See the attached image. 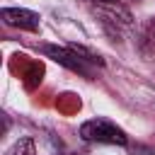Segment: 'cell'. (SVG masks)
Listing matches in <instances>:
<instances>
[{"instance_id":"cell-1","label":"cell","mask_w":155,"mask_h":155,"mask_svg":"<svg viewBox=\"0 0 155 155\" xmlns=\"http://www.w3.org/2000/svg\"><path fill=\"white\" fill-rule=\"evenodd\" d=\"M80 136L87 143H109V145H126L128 143L126 133L116 124H111L107 119H90V121H85L80 126Z\"/></svg>"},{"instance_id":"cell-2","label":"cell","mask_w":155,"mask_h":155,"mask_svg":"<svg viewBox=\"0 0 155 155\" xmlns=\"http://www.w3.org/2000/svg\"><path fill=\"white\" fill-rule=\"evenodd\" d=\"M41 51L48 56V58H53L58 65H63V68H68V70H73V73H80V75H85V78H92V63H87L78 51H73L70 46L68 48H63V46H41Z\"/></svg>"},{"instance_id":"cell-3","label":"cell","mask_w":155,"mask_h":155,"mask_svg":"<svg viewBox=\"0 0 155 155\" xmlns=\"http://www.w3.org/2000/svg\"><path fill=\"white\" fill-rule=\"evenodd\" d=\"M0 19L7 24V27H15V29H24V31H36L39 29V22L41 17L27 7H2L0 10Z\"/></svg>"},{"instance_id":"cell-4","label":"cell","mask_w":155,"mask_h":155,"mask_svg":"<svg viewBox=\"0 0 155 155\" xmlns=\"http://www.w3.org/2000/svg\"><path fill=\"white\" fill-rule=\"evenodd\" d=\"M94 10L97 15L102 17V22L109 27V24H121V27H128L133 22L128 7H124L121 2H94Z\"/></svg>"},{"instance_id":"cell-5","label":"cell","mask_w":155,"mask_h":155,"mask_svg":"<svg viewBox=\"0 0 155 155\" xmlns=\"http://www.w3.org/2000/svg\"><path fill=\"white\" fill-rule=\"evenodd\" d=\"M5 155H36V145H34V140H31L29 136H24V138L15 140V143L5 150Z\"/></svg>"},{"instance_id":"cell-6","label":"cell","mask_w":155,"mask_h":155,"mask_svg":"<svg viewBox=\"0 0 155 155\" xmlns=\"http://www.w3.org/2000/svg\"><path fill=\"white\" fill-rule=\"evenodd\" d=\"M92 2H121V0H92Z\"/></svg>"},{"instance_id":"cell-7","label":"cell","mask_w":155,"mask_h":155,"mask_svg":"<svg viewBox=\"0 0 155 155\" xmlns=\"http://www.w3.org/2000/svg\"><path fill=\"white\" fill-rule=\"evenodd\" d=\"M63 155H70V153H63Z\"/></svg>"}]
</instances>
